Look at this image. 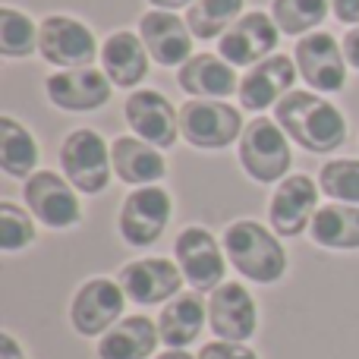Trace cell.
Masks as SVG:
<instances>
[{
	"label": "cell",
	"mask_w": 359,
	"mask_h": 359,
	"mask_svg": "<svg viewBox=\"0 0 359 359\" xmlns=\"http://www.w3.org/2000/svg\"><path fill=\"white\" fill-rule=\"evenodd\" d=\"M274 120L290 142H297L312 155H331L347 142V120L341 107L322 98L318 92L293 88L274 104Z\"/></svg>",
	"instance_id": "cell-1"
},
{
	"label": "cell",
	"mask_w": 359,
	"mask_h": 359,
	"mask_svg": "<svg viewBox=\"0 0 359 359\" xmlns=\"http://www.w3.org/2000/svg\"><path fill=\"white\" fill-rule=\"evenodd\" d=\"M221 243L236 274H243L252 284L268 287L278 284L287 274V249L280 243V236L265 224L240 217V221L227 224Z\"/></svg>",
	"instance_id": "cell-2"
},
{
	"label": "cell",
	"mask_w": 359,
	"mask_h": 359,
	"mask_svg": "<svg viewBox=\"0 0 359 359\" xmlns=\"http://www.w3.org/2000/svg\"><path fill=\"white\" fill-rule=\"evenodd\" d=\"M240 164L255 183H274L290 177L293 151L287 133L271 117H252L240 136Z\"/></svg>",
	"instance_id": "cell-3"
},
{
	"label": "cell",
	"mask_w": 359,
	"mask_h": 359,
	"mask_svg": "<svg viewBox=\"0 0 359 359\" xmlns=\"http://www.w3.org/2000/svg\"><path fill=\"white\" fill-rule=\"evenodd\" d=\"M243 130V111L230 101L217 98H189L180 107V139L189 142L192 149L217 151L227 145L240 142Z\"/></svg>",
	"instance_id": "cell-4"
},
{
	"label": "cell",
	"mask_w": 359,
	"mask_h": 359,
	"mask_svg": "<svg viewBox=\"0 0 359 359\" xmlns=\"http://www.w3.org/2000/svg\"><path fill=\"white\" fill-rule=\"evenodd\" d=\"M60 170L82 196H98L111 186L114 177L111 145L88 126L73 130L60 145Z\"/></svg>",
	"instance_id": "cell-5"
},
{
	"label": "cell",
	"mask_w": 359,
	"mask_h": 359,
	"mask_svg": "<svg viewBox=\"0 0 359 359\" xmlns=\"http://www.w3.org/2000/svg\"><path fill=\"white\" fill-rule=\"evenodd\" d=\"M174 215V198L164 186H139L123 198L117 215V230L133 249H149L164 236Z\"/></svg>",
	"instance_id": "cell-6"
},
{
	"label": "cell",
	"mask_w": 359,
	"mask_h": 359,
	"mask_svg": "<svg viewBox=\"0 0 359 359\" xmlns=\"http://www.w3.org/2000/svg\"><path fill=\"white\" fill-rule=\"evenodd\" d=\"M174 262L183 271L186 284L196 293H211L227 278V252L224 243L215 240V233L198 224H189L174 240Z\"/></svg>",
	"instance_id": "cell-7"
},
{
	"label": "cell",
	"mask_w": 359,
	"mask_h": 359,
	"mask_svg": "<svg viewBox=\"0 0 359 359\" xmlns=\"http://www.w3.org/2000/svg\"><path fill=\"white\" fill-rule=\"evenodd\" d=\"M38 54H41L44 63H50L57 69H79V67H92L95 57L101 54V48L95 32L86 22L50 13L38 25Z\"/></svg>",
	"instance_id": "cell-8"
},
{
	"label": "cell",
	"mask_w": 359,
	"mask_h": 359,
	"mask_svg": "<svg viewBox=\"0 0 359 359\" xmlns=\"http://www.w3.org/2000/svg\"><path fill=\"white\" fill-rule=\"evenodd\" d=\"M76 192L79 189L54 170H35L22 183L25 208L32 211V217L38 224H44L50 230H67L82 221V202Z\"/></svg>",
	"instance_id": "cell-9"
},
{
	"label": "cell",
	"mask_w": 359,
	"mask_h": 359,
	"mask_svg": "<svg viewBox=\"0 0 359 359\" xmlns=\"http://www.w3.org/2000/svg\"><path fill=\"white\" fill-rule=\"evenodd\" d=\"M293 60L309 86V92L318 95H334L347 86V54L344 44L337 41L331 32H309L297 41L293 48Z\"/></svg>",
	"instance_id": "cell-10"
},
{
	"label": "cell",
	"mask_w": 359,
	"mask_h": 359,
	"mask_svg": "<svg viewBox=\"0 0 359 359\" xmlns=\"http://www.w3.org/2000/svg\"><path fill=\"white\" fill-rule=\"evenodd\" d=\"M123 312H126V293L120 287V280L92 278L73 293L69 325L82 337H101L123 318Z\"/></svg>",
	"instance_id": "cell-11"
},
{
	"label": "cell",
	"mask_w": 359,
	"mask_h": 359,
	"mask_svg": "<svg viewBox=\"0 0 359 359\" xmlns=\"http://www.w3.org/2000/svg\"><path fill=\"white\" fill-rule=\"evenodd\" d=\"M318 180L306 177V174H290L278 183L271 202H268V224L280 240H293L303 230L312 227L318 215Z\"/></svg>",
	"instance_id": "cell-12"
},
{
	"label": "cell",
	"mask_w": 359,
	"mask_h": 359,
	"mask_svg": "<svg viewBox=\"0 0 359 359\" xmlns=\"http://www.w3.org/2000/svg\"><path fill=\"white\" fill-rule=\"evenodd\" d=\"M278 41H280V29L274 22L271 13H243L233 25L221 35V48L217 54L227 63H233L236 69H249L255 63H262L265 57L278 54Z\"/></svg>",
	"instance_id": "cell-13"
},
{
	"label": "cell",
	"mask_w": 359,
	"mask_h": 359,
	"mask_svg": "<svg viewBox=\"0 0 359 359\" xmlns=\"http://www.w3.org/2000/svg\"><path fill=\"white\" fill-rule=\"evenodd\" d=\"M120 287H123L126 299L136 306H161L170 303L174 297L183 293V271L174 259H161V255H151V259H136L126 262L117 274Z\"/></svg>",
	"instance_id": "cell-14"
},
{
	"label": "cell",
	"mask_w": 359,
	"mask_h": 359,
	"mask_svg": "<svg viewBox=\"0 0 359 359\" xmlns=\"http://www.w3.org/2000/svg\"><path fill=\"white\" fill-rule=\"evenodd\" d=\"M208 328L217 341L246 344L259 331V306L240 280H224L208 293Z\"/></svg>",
	"instance_id": "cell-15"
},
{
	"label": "cell",
	"mask_w": 359,
	"mask_h": 359,
	"mask_svg": "<svg viewBox=\"0 0 359 359\" xmlns=\"http://www.w3.org/2000/svg\"><path fill=\"white\" fill-rule=\"evenodd\" d=\"M114 82L107 79L104 69L79 67V69H60L44 79V95L54 107L69 114H88L101 111L111 101Z\"/></svg>",
	"instance_id": "cell-16"
},
{
	"label": "cell",
	"mask_w": 359,
	"mask_h": 359,
	"mask_svg": "<svg viewBox=\"0 0 359 359\" xmlns=\"http://www.w3.org/2000/svg\"><path fill=\"white\" fill-rule=\"evenodd\" d=\"M130 130L155 149H174L180 136V111L155 88H136L123 104Z\"/></svg>",
	"instance_id": "cell-17"
},
{
	"label": "cell",
	"mask_w": 359,
	"mask_h": 359,
	"mask_svg": "<svg viewBox=\"0 0 359 359\" xmlns=\"http://www.w3.org/2000/svg\"><path fill=\"white\" fill-rule=\"evenodd\" d=\"M299 69L297 60L287 54H271L262 63L249 67V73H243L240 79V107L249 114H262L268 107H274L284 95L293 92V82H297Z\"/></svg>",
	"instance_id": "cell-18"
},
{
	"label": "cell",
	"mask_w": 359,
	"mask_h": 359,
	"mask_svg": "<svg viewBox=\"0 0 359 359\" xmlns=\"http://www.w3.org/2000/svg\"><path fill=\"white\" fill-rule=\"evenodd\" d=\"M139 35L158 67H183L192 57V32L170 10H149L139 19Z\"/></svg>",
	"instance_id": "cell-19"
},
{
	"label": "cell",
	"mask_w": 359,
	"mask_h": 359,
	"mask_svg": "<svg viewBox=\"0 0 359 359\" xmlns=\"http://www.w3.org/2000/svg\"><path fill=\"white\" fill-rule=\"evenodd\" d=\"M149 48L136 32H111L101 44V69L117 88H136L149 76Z\"/></svg>",
	"instance_id": "cell-20"
},
{
	"label": "cell",
	"mask_w": 359,
	"mask_h": 359,
	"mask_svg": "<svg viewBox=\"0 0 359 359\" xmlns=\"http://www.w3.org/2000/svg\"><path fill=\"white\" fill-rule=\"evenodd\" d=\"M177 82L186 95L192 98H230L233 92H240V76L236 67L227 63L221 54H192L189 60L180 67Z\"/></svg>",
	"instance_id": "cell-21"
},
{
	"label": "cell",
	"mask_w": 359,
	"mask_h": 359,
	"mask_svg": "<svg viewBox=\"0 0 359 359\" xmlns=\"http://www.w3.org/2000/svg\"><path fill=\"white\" fill-rule=\"evenodd\" d=\"M111 161L114 174L120 183L133 186H155L158 180L168 177V161H164L161 149L142 142L139 136H117L111 142Z\"/></svg>",
	"instance_id": "cell-22"
},
{
	"label": "cell",
	"mask_w": 359,
	"mask_h": 359,
	"mask_svg": "<svg viewBox=\"0 0 359 359\" xmlns=\"http://www.w3.org/2000/svg\"><path fill=\"white\" fill-rule=\"evenodd\" d=\"M158 344V322H151L149 316H123L107 334L98 337L95 353L98 359H155Z\"/></svg>",
	"instance_id": "cell-23"
},
{
	"label": "cell",
	"mask_w": 359,
	"mask_h": 359,
	"mask_svg": "<svg viewBox=\"0 0 359 359\" xmlns=\"http://www.w3.org/2000/svg\"><path fill=\"white\" fill-rule=\"evenodd\" d=\"M205 325H208V303H202L198 293H180L158 312V331L168 350H186L196 344Z\"/></svg>",
	"instance_id": "cell-24"
},
{
	"label": "cell",
	"mask_w": 359,
	"mask_h": 359,
	"mask_svg": "<svg viewBox=\"0 0 359 359\" xmlns=\"http://www.w3.org/2000/svg\"><path fill=\"white\" fill-rule=\"evenodd\" d=\"M309 236L322 249H337V252L359 249V205H344V202L322 205L309 227Z\"/></svg>",
	"instance_id": "cell-25"
},
{
	"label": "cell",
	"mask_w": 359,
	"mask_h": 359,
	"mask_svg": "<svg viewBox=\"0 0 359 359\" xmlns=\"http://www.w3.org/2000/svg\"><path fill=\"white\" fill-rule=\"evenodd\" d=\"M0 170L13 180H29L38 170V142L16 117H0Z\"/></svg>",
	"instance_id": "cell-26"
},
{
	"label": "cell",
	"mask_w": 359,
	"mask_h": 359,
	"mask_svg": "<svg viewBox=\"0 0 359 359\" xmlns=\"http://www.w3.org/2000/svg\"><path fill=\"white\" fill-rule=\"evenodd\" d=\"M243 4L246 0H196L186 10V25L198 41L221 38L243 16Z\"/></svg>",
	"instance_id": "cell-27"
},
{
	"label": "cell",
	"mask_w": 359,
	"mask_h": 359,
	"mask_svg": "<svg viewBox=\"0 0 359 359\" xmlns=\"http://www.w3.org/2000/svg\"><path fill=\"white\" fill-rule=\"evenodd\" d=\"M0 54L6 60H25L38 54V25L16 6H0Z\"/></svg>",
	"instance_id": "cell-28"
},
{
	"label": "cell",
	"mask_w": 359,
	"mask_h": 359,
	"mask_svg": "<svg viewBox=\"0 0 359 359\" xmlns=\"http://www.w3.org/2000/svg\"><path fill=\"white\" fill-rule=\"evenodd\" d=\"M331 10V0H271V16L278 22L280 35L303 38L325 22Z\"/></svg>",
	"instance_id": "cell-29"
},
{
	"label": "cell",
	"mask_w": 359,
	"mask_h": 359,
	"mask_svg": "<svg viewBox=\"0 0 359 359\" xmlns=\"http://www.w3.org/2000/svg\"><path fill=\"white\" fill-rule=\"evenodd\" d=\"M318 189L331 202L359 205V158H331L318 170Z\"/></svg>",
	"instance_id": "cell-30"
},
{
	"label": "cell",
	"mask_w": 359,
	"mask_h": 359,
	"mask_svg": "<svg viewBox=\"0 0 359 359\" xmlns=\"http://www.w3.org/2000/svg\"><path fill=\"white\" fill-rule=\"evenodd\" d=\"M35 243V217L16 202H0V249L19 252Z\"/></svg>",
	"instance_id": "cell-31"
},
{
	"label": "cell",
	"mask_w": 359,
	"mask_h": 359,
	"mask_svg": "<svg viewBox=\"0 0 359 359\" xmlns=\"http://www.w3.org/2000/svg\"><path fill=\"white\" fill-rule=\"evenodd\" d=\"M198 359H259V353L236 341H211L198 350Z\"/></svg>",
	"instance_id": "cell-32"
},
{
	"label": "cell",
	"mask_w": 359,
	"mask_h": 359,
	"mask_svg": "<svg viewBox=\"0 0 359 359\" xmlns=\"http://www.w3.org/2000/svg\"><path fill=\"white\" fill-rule=\"evenodd\" d=\"M331 13H334L337 22L344 25H359V0H331Z\"/></svg>",
	"instance_id": "cell-33"
},
{
	"label": "cell",
	"mask_w": 359,
	"mask_h": 359,
	"mask_svg": "<svg viewBox=\"0 0 359 359\" xmlns=\"http://www.w3.org/2000/svg\"><path fill=\"white\" fill-rule=\"evenodd\" d=\"M344 54H347V63L353 69H359V25H353V29L344 35Z\"/></svg>",
	"instance_id": "cell-34"
},
{
	"label": "cell",
	"mask_w": 359,
	"mask_h": 359,
	"mask_svg": "<svg viewBox=\"0 0 359 359\" xmlns=\"http://www.w3.org/2000/svg\"><path fill=\"white\" fill-rule=\"evenodd\" d=\"M0 359H29L25 356V350L19 347V341L13 334H0Z\"/></svg>",
	"instance_id": "cell-35"
},
{
	"label": "cell",
	"mask_w": 359,
	"mask_h": 359,
	"mask_svg": "<svg viewBox=\"0 0 359 359\" xmlns=\"http://www.w3.org/2000/svg\"><path fill=\"white\" fill-rule=\"evenodd\" d=\"M149 4L155 6V10H170V13H177L180 6H186V10H189L196 0H149Z\"/></svg>",
	"instance_id": "cell-36"
},
{
	"label": "cell",
	"mask_w": 359,
	"mask_h": 359,
	"mask_svg": "<svg viewBox=\"0 0 359 359\" xmlns=\"http://www.w3.org/2000/svg\"><path fill=\"white\" fill-rule=\"evenodd\" d=\"M155 359H198V356L186 353V350H164V353H158Z\"/></svg>",
	"instance_id": "cell-37"
}]
</instances>
